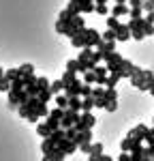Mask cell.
Instances as JSON below:
<instances>
[{"instance_id": "ffe728a7", "label": "cell", "mask_w": 154, "mask_h": 161, "mask_svg": "<svg viewBox=\"0 0 154 161\" xmlns=\"http://www.w3.org/2000/svg\"><path fill=\"white\" fill-rule=\"evenodd\" d=\"M92 108H96L94 97H92V95H90V97H84V99H81V112H92Z\"/></svg>"}, {"instance_id": "ba28073f", "label": "cell", "mask_w": 154, "mask_h": 161, "mask_svg": "<svg viewBox=\"0 0 154 161\" xmlns=\"http://www.w3.org/2000/svg\"><path fill=\"white\" fill-rule=\"evenodd\" d=\"M135 71H137V67H135L131 60H126V58H124V60H122V64H120V71H118V73L122 75V77H128V80H131Z\"/></svg>"}, {"instance_id": "d6a6232c", "label": "cell", "mask_w": 154, "mask_h": 161, "mask_svg": "<svg viewBox=\"0 0 154 161\" xmlns=\"http://www.w3.org/2000/svg\"><path fill=\"white\" fill-rule=\"evenodd\" d=\"M84 84H88V86H92V84H96V75H94V71H88V73H84V80H81Z\"/></svg>"}, {"instance_id": "8992f818", "label": "cell", "mask_w": 154, "mask_h": 161, "mask_svg": "<svg viewBox=\"0 0 154 161\" xmlns=\"http://www.w3.org/2000/svg\"><path fill=\"white\" fill-rule=\"evenodd\" d=\"M56 32H58V35H66L69 39H73L79 30H75L69 22H56Z\"/></svg>"}, {"instance_id": "836d02e7", "label": "cell", "mask_w": 154, "mask_h": 161, "mask_svg": "<svg viewBox=\"0 0 154 161\" xmlns=\"http://www.w3.org/2000/svg\"><path fill=\"white\" fill-rule=\"evenodd\" d=\"M118 26H120V19H118V17H114V15L107 17V28H109V30H118Z\"/></svg>"}, {"instance_id": "74e56055", "label": "cell", "mask_w": 154, "mask_h": 161, "mask_svg": "<svg viewBox=\"0 0 154 161\" xmlns=\"http://www.w3.org/2000/svg\"><path fill=\"white\" fill-rule=\"evenodd\" d=\"M92 90H94L92 86L84 84V86H81V95H79V97H81V99H84V97H90V95H92Z\"/></svg>"}, {"instance_id": "30bf717a", "label": "cell", "mask_w": 154, "mask_h": 161, "mask_svg": "<svg viewBox=\"0 0 154 161\" xmlns=\"http://www.w3.org/2000/svg\"><path fill=\"white\" fill-rule=\"evenodd\" d=\"M131 37H133V35H131V28H128V24H120V26H118V30H116V41L124 43V41H128Z\"/></svg>"}, {"instance_id": "7c38bea8", "label": "cell", "mask_w": 154, "mask_h": 161, "mask_svg": "<svg viewBox=\"0 0 154 161\" xmlns=\"http://www.w3.org/2000/svg\"><path fill=\"white\" fill-rule=\"evenodd\" d=\"M96 50H99L103 56L107 58L109 54H114V52H116V41H101V45H99Z\"/></svg>"}, {"instance_id": "5b68a950", "label": "cell", "mask_w": 154, "mask_h": 161, "mask_svg": "<svg viewBox=\"0 0 154 161\" xmlns=\"http://www.w3.org/2000/svg\"><path fill=\"white\" fill-rule=\"evenodd\" d=\"M103 41V35L94 28H86V47H99Z\"/></svg>"}, {"instance_id": "e575fe53", "label": "cell", "mask_w": 154, "mask_h": 161, "mask_svg": "<svg viewBox=\"0 0 154 161\" xmlns=\"http://www.w3.org/2000/svg\"><path fill=\"white\" fill-rule=\"evenodd\" d=\"M0 92H11V82L7 77H0Z\"/></svg>"}, {"instance_id": "9a60e30c", "label": "cell", "mask_w": 154, "mask_h": 161, "mask_svg": "<svg viewBox=\"0 0 154 161\" xmlns=\"http://www.w3.org/2000/svg\"><path fill=\"white\" fill-rule=\"evenodd\" d=\"M86 142H92V129H86V131H79L75 137V144L77 146H81V144H86Z\"/></svg>"}, {"instance_id": "6da1fadb", "label": "cell", "mask_w": 154, "mask_h": 161, "mask_svg": "<svg viewBox=\"0 0 154 161\" xmlns=\"http://www.w3.org/2000/svg\"><path fill=\"white\" fill-rule=\"evenodd\" d=\"M152 77H154L152 69H139V67H137V71L131 77V84L135 88H139V90H148V92H150V80H152Z\"/></svg>"}, {"instance_id": "3957f363", "label": "cell", "mask_w": 154, "mask_h": 161, "mask_svg": "<svg viewBox=\"0 0 154 161\" xmlns=\"http://www.w3.org/2000/svg\"><path fill=\"white\" fill-rule=\"evenodd\" d=\"M79 118H81V112L64 110V118H62V123H60V129H71V127H75V125L79 123Z\"/></svg>"}, {"instance_id": "44dd1931", "label": "cell", "mask_w": 154, "mask_h": 161, "mask_svg": "<svg viewBox=\"0 0 154 161\" xmlns=\"http://www.w3.org/2000/svg\"><path fill=\"white\" fill-rule=\"evenodd\" d=\"M66 71H69V73H81V64H79V60H77V58H71V60L66 62Z\"/></svg>"}, {"instance_id": "8d00e7d4", "label": "cell", "mask_w": 154, "mask_h": 161, "mask_svg": "<svg viewBox=\"0 0 154 161\" xmlns=\"http://www.w3.org/2000/svg\"><path fill=\"white\" fill-rule=\"evenodd\" d=\"M103 41H116V30H109V28H107V30L103 32Z\"/></svg>"}, {"instance_id": "d590c367", "label": "cell", "mask_w": 154, "mask_h": 161, "mask_svg": "<svg viewBox=\"0 0 154 161\" xmlns=\"http://www.w3.org/2000/svg\"><path fill=\"white\" fill-rule=\"evenodd\" d=\"M51 97H54V95H51V90H43V92L38 95L41 103H49V99H51Z\"/></svg>"}, {"instance_id": "db71d44e", "label": "cell", "mask_w": 154, "mask_h": 161, "mask_svg": "<svg viewBox=\"0 0 154 161\" xmlns=\"http://www.w3.org/2000/svg\"><path fill=\"white\" fill-rule=\"evenodd\" d=\"M152 133H154V127H152Z\"/></svg>"}, {"instance_id": "c3c4849f", "label": "cell", "mask_w": 154, "mask_h": 161, "mask_svg": "<svg viewBox=\"0 0 154 161\" xmlns=\"http://www.w3.org/2000/svg\"><path fill=\"white\" fill-rule=\"evenodd\" d=\"M150 95H152V97H154V77H152V80H150Z\"/></svg>"}, {"instance_id": "52a82bcc", "label": "cell", "mask_w": 154, "mask_h": 161, "mask_svg": "<svg viewBox=\"0 0 154 161\" xmlns=\"http://www.w3.org/2000/svg\"><path fill=\"white\" fill-rule=\"evenodd\" d=\"M56 148H60L64 155H73L79 146H77V144H73L71 140H66V137H64V140H60V142H56Z\"/></svg>"}, {"instance_id": "603a6c76", "label": "cell", "mask_w": 154, "mask_h": 161, "mask_svg": "<svg viewBox=\"0 0 154 161\" xmlns=\"http://www.w3.org/2000/svg\"><path fill=\"white\" fill-rule=\"evenodd\" d=\"M49 90H51V95H54V97H56V95H62V92H64V82H62V80H56V82H51Z\"/></svg>"}, {"instance_id": "7402d4cb", "label": "cell", "mask_w": 154, "mask_h": 161, "mask_svg": "<svg viewBox=\"0 0 154 161\" xmlns=\"http://www.w3.org/2000/svg\"><path fill=\"white\" fill-rule=\"evenodd\" d=\"M54 148H56V142H54L51 137H45V140H43V144H41V153H43V155H47V153H51Z\"/></svg>"}, {"instance_id": "f546056e", "label": "cell", "mask_w": 154, "mask_h": 161, "mask_svg": "<svg viewBox=\"0 0 154 161\" xmlns=\"http://www.w3.org/2000/svg\"><path fill=\"white\" fill-rule=\"evenodd\" d=\"M109 101H118V92H116V88H105V105H107Z\"/></svg>"}, {"instance_id": "9c48e42d", "label": "cell", "mask_w": 154, "mask_h": 161, "mask_svg": "<svg viewBox=\"0 0 154 161\" xmlns=\"http://www.w3.org/2000/svg\"><path fill=\"white\" fill-rule=\"evenodd\" d=\"M148 131H150V129H148L146 125H137L135 129H131V131H128V136L135 137L137 142H143V140H146V136H148Z\"/></svg>"}, {"instance_id": "d4e9b609", "label": "cell", "mask_w": 154, "mask_h": 161, "mask_svg": "<svg viewBox=\"0 0 154 161\" xmlns=\"http://www.w3.org/2000/svg\"><path fill=\"white\" fill-rule=\"evenodd\" d=\"M56 108H60V110H69V97L66 95H56Z\"/></svg>"}, {"instance_id": "f907efd6", "label": "cell", "mask_w": 154, "mask_h": 161, "mask_svg": "<svg viewBox=\"0 0 154 161\" xmlns=\"http://www.w3.org/2000/svg\"><path fill=\"white\" fill-rule=\"evenodd\" d=\"M116 4H128V0H116Z\"/></svg>"}, {"instance_id": "f1b7e54d", "label": "cell", "mask_w": 154, "mask_h": 161, "mask_svg": "<svg viewBox=\"0 0 154 161\" xmlns=\"http://www.w3.org/2000/svg\"><path fill=\"white\" fill-rule=\"evenodd\" d=\"M120 80H122V75H120V73H109L107 84H105V86H107V88H116V84H118Z\"/></svg>"}, {"instance_id": "cb8c5ba5", "label": "cell", "mask_w": 154, "mask_h": 161, "mask_svg": "<svg viewBox=\"0 0 154 161\" xmlns=\"http://www.w3.org/2000/svg\"><path fill=\"white\" fill-rule=\"evenodd\" d=\"M69 24L73 26L75 30H86V22H84V17H81V15H75V17H73Z\"/></svg>"}, {"instance_id": "60d3db41", "label": "cell", "mask_w": 154, "mask_h": 161, "mask_svg": "<svg viewBox=\"0 0 154 161\" xmlns=\"http://www.w3.org/2000/svg\"><path fill=\"white\" fill-rule=\"evenodd\" d=\"M131 9H143V0H128Z\"/></svg>"}, {"instance_id": "ac0fdd59", "label": "cell", "mask_w": 154, "mask_h": 161, "mask_svg": "<svg viewBox=\"0 0 154 161\" xmlns=\"http://www.w3.org/2000/svg\"><path fill=\"white\" fill-rule=\"evenodd\" d=\"M64 118V110H60V108H54V110H49V116H47V120H54V123H62Z\"/></svg>"}, {"instance_id": "7bdbcfd3", "label": "cell", "mask_w": 154, "mask_h": 161, "mask_svg": "<svg viewBox=\"0 0 154 161\" xmlns=\"http://www.w3.org/2000/svg\"><path fill=\"white\" fill-rule=\"evenodd\" d=\"M79 150H81V153H86V155H90V150H92V142H86V144H81V146H79Z\"/></svg>"}, {"instance_id": "e0dca14e", "label": "cell", "mask_w": 154, "mask_h": 161, "mask_svg": "<svg viewBox=\"0 0 154 161\" xmlns=\"http://www.w3.org/2000/svg\"><path fill=\"white\" fill-rule=\"evenodd\" d=\"M135 146H137V140H135V137H131V136H126L124 140H122V144H120L122 153H131Z\"/></svg>"}, {"instance_id": "ab89813d", "label": "cell", "mask_w": 154, "mask_h": 161, "mask_svg": "<svg viewBox=\"0 0 154 161\" xmlns=\"http://www.w3.org/2000/svg\"><path fill=\"white\" fill-rule=\"evenodd\" d=\"M141 15H143V9H131V19H141Z\"/></svg>"}, {"instance_id": "b9f144b4", "label": "cell", "mask_w": 154, "mask_h": 161, "mask_svg": "<svg viewBox=\"0 0 154 161\" xmlns=\"http://www.w3.org/2000/svg\"><path fill=\"white\" fill-rule=\"evenodd\" d=\"M94 13H99V15H107V13H109V11H107V4H96V11H94Z\"/></svg>"}, {"instance_id": "2e32d148", "label": "cell", "mask_w": 154, "mask_h": 161, "mask_svg": "<svg viewBox=\"0 0 154 161\" xmlns=\"http://www.w3.org/2000/svg\"><path fill=\"white\" fill-rule=\"evenodd\" d=\"M71 43H73V47H86V30H79L75 37L71 39Z\"/></svg>"}, {"instance_id": "d6986e66", "label": "cell", "mask_w": 154, "mask_h": 161, "mask_svg": "<svg viewBox=\"0 0 154 161\" xmlns=\"http://www.w3.org/2000/svg\"><path fill=\"white\" fill-rule=\"evenodd\" d=\"M37 133L45 140V137H51V133H54V131L49 129V125H47V123H38L37 125Z\"/></svg>"}, {"instance_id": "f6af8a7d", "label": "cell", "mask_w": 154, "mask_h": 161, "mask_svg": "<svg viewBox=\"0 0 154 161\" xmlns=\"http://www.w3.org/2000/svg\"><path fill=\"white\" fill-rule=\"evenodd\" d=\"M118 161H133V157H131V153H122V155L118 157Z\"/></svg>"}, {"instance_id": "816d5d0a", "label": "cell", "mask_w": 154, "mask_h": 161, "mask_svg": "<svg viewBox=\"0 0 154 161\" xmlns=\"http://www.w3.org/2000/svg\"><path fill=\"white\" fill-rule=\"evenodd\" d=\"M94 2H96V4H105L107 0H94Z\"/></svg>"}, {"instance_id": "484cf974", "label": "cell", "mask_w": 154, "mask_h": 161, "mask_svg": "<svg viewBox=\"0 0 154 161\" xmlns=\"http://www.w3.org/2000/svg\"><path fill=\"white\" fill-rule=\"evenodd\" d=\"M69 110L81 112V97H69Z\"/></svg>"}, {"instance_id": "681fc988", "label": "cell", "mask_w": 154, "mask_h": 161, "mask_svg": "<svg viewBox=\"0 0 154 161\" xmlns=\"http://www.w3.org/2000/svg\"><path fill=\"white\" fill-rule=\"evenodd\" d=\"M101 161H114V159H111L109 155H103V157H101Z\"/></svg>"}, {"instance_id": "8fae6325", "label": "cell", "mask_w": 154, "mask_h": 161, "mask_svg": "<svg viewBox=\"0 0 154 161\" xmlns=\"http://www.w3.org/2000/svg\"><path fill=\"white\" fill-rule=\"evenodd\" d=\"M92 71H94V75H96V84H107V77H109V71H107V67H101V64H96Z\"/></svg>"}, {"instance_id": "277c9868", "label": "cell", "mask_w": 154, "mask_h": 161, "mask_svg": "<svg viewBox=\"0 0 154 161\" xmlns=\"http://www.w3.org/2000/svg\"><path fill=\"white\" fill-rule=\"evenodd\" d=\"M96 123V118L92 116V112H81V118H79V123L75 125L77 131H86V129H92Z\"/></svg>"}, {"instance_id": "83f0119b", "label": "cell", "mask_w": 154, "mask_h": 161, "mask_svg": "<svg viewBox=\"0 0 154 161\" xmlns=\"http://www.w3.org/2000/svg\"><path fill=\"white\" fill-rule=\"evenodd\" d=\"M17 69H19V77L34 75V67H32V64H22V67H17Z\"/></svg>"}, {"instance_id": "1f68e13d", "label": "cell", "mask_w": 154, "mask_h": 161, "mask_svg": "<svg viewBox=\"0 0 154 161\" xmlns=\"http://www.w3.org/2000/svg\"><path fill=\"white\" fill-rule=\"evenodd\" d=\"M4 77L9 80V82H15V80H19V69H7V73H4Z\"/></svg>"}, {"instance_id": "4fadbf2b", "label": "cell", "mask_w": 154, "mask_h": 161, "mask_svg": "<svg viewBox=\"0 0 154 161\" xmlns=\"http://www.w3.org/2000/svg\"><path fill=\"white\" fill-rule=\"evenodd\" d=\"M111 15L114 17H128L131 15V7L128 4H116L114 9H111Z\"/></svg>"}, {"instance_id": "ee69618b", "label": "cell", "mask_w": 154, "mask_h": 161, "mask_svg": "<svg viewBox=\"0 0 154 161\" xmlns=\"http://www.w3.org/2000/svg\"><path fill=\"white\" fill-rule=\"evenodd\" d=\"M105 110H107V112H116V110H118V103H116V101H109V103L105 105Z\"/></svg>"}, {"instance_id": "7dc6e473", "label": "cell", "mask_w": 154, "mask_h": 161, "mask_svg": "<svg viewBox=\"0 0 154 161\" xmlns=\"http://www.w3.org/2000/svg\"><path fill=\"white\" fill-rule=\"evenodd\" d=\"M143 19H146L148 24H152V26H154V13H146V17H143Z\"/></svg>"}, {"instance_id": "4dcf8cb0", "label": "cell", "mask_w": 154, "mask_h": 161, "mask_svg": "<svg viewBox=\"0 0 154 161\" xmlns=\"http://www.w3.org/2000/svg\"><path fill=\"white\" fill-rule=\"evenodd\" d=\"M88 157H103V144H101V142L92 144V150H90Z\"/></svg>"}, {"instance_id": "f5cc1de1", "label": "cell", "mask_w": 154, "mask_h": 161, "mask_svg": "<svg viewBox=\"0 0 154 161\" xmlns=\"http://www.w3.org/2000/svg\"><path fill=\"white\" fill-rule=\"evenodd\" d=\"M0 77H4V71H2V67H0Z\"/></svg>"}, {"instance_id": "7a4b0ae2", "label": "cell", "mask_w": 154, "mask_h": 161, "mask_svg": "<svg viewBox=\"0 0 154 161\" xmlns=\"http://www.w3.org/2000/svg\"><path fill=\"white\" fill-rule=\"evenodd\" d=\"M128 28H131L133 39L141 41V39L146 37V19H143V17H141V19H128Z\"/></svg>"}, {"instance_id": "5bb4252c", "label": "cell", "mask_w": 154, "mask_h": 161, "mask_svg": "<svg viewBox=\"0 0 154 161\" xmlns=\"http://www.w3.org/2000/svg\"><path fill=\"white\" fill-rule=\"evenodd\" d=\"M64 155L60 148H54L51 153H47V155H43V161H64Z\"/></svg>"}, {"instance_id": "4316f807", "label": "cell", "mask_w": 154, "mask_h": 161, "mask_svg": "<svg viewBox=\"0 0 154 161\" xmlns=\"http://www.w3.org/2000/svg\"><path fill=\"white\" fill-rule=\"evenodd\" d=\"M60 80L64 82V88H66V86H71V84H75V82H77V75H75V73H69V71H64V75L60 77Z\"/></svg>"}, {"instance_id": "f35d334b", "label": "cell", "mask_w": 154, "mask_h": 161, "mask_svg": "<svg viewBox=\"0 0 154 161\" xmlns=\"http://www.w3.org/2000/svg\"><path fill=\"white\" fill-rule=\"evenodd\" d=\"M143 13H154V2L152 0H143Z\"/></svg>"}, {"instance_id": "bcb514c9", "label": "cell", "mask_w": 154, "mask_h": 161, "mask_svg": "<svg viewBox=\"0 0 154 161\" xmlns=\"http://www.w3.org/2000/svg\"><path fill=\"white\" fill-rule=\"evenodd\" d=\"M150 35H154V26L146 22V37H150Z\"/></svg>"}, {"instance_id": "11a10c76", "label": "cell", "mask_w": 154, "mask_h": 161, "mask_svg": "<svg viewBox=\"0 0 154 161\" xmlns=\"http://www.w3.org/2000/svg\"><path fill=\"white\" fill-rule=\"evenodd\" d=\"M152 2H154V0H152Z\"/></svg>"}]
</instances>
